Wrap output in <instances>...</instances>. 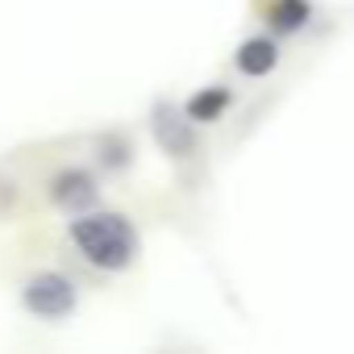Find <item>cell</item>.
<instances>
[{"mask_svg": "<svg viewBox=\"0 0 354 354\" xmlns=\"http://www.w3.org/2000/svg\"><path fill=\"white\" fill-rule=\"evenodd\" d=\"M67 238L80 259L96 271H125L138 259V230L125 213L113 209H84L67 221Z\"/></svg>", "mask_w": 354, "mask_h": 354, "instance_id": "1", "label": "cell"}, {"mask_svg": "<svg viewBox=\"0 0 354 354\" xmlns=\"http://www.w3.org/2000/svg\"><path fill=\"white\" fill-rule=\"evenodd\" d=\"M75 304H80V288L63 271H38L21 288V308L42 321H63L75 313Z\"/></svg>", "mask_w": 354, "mask_h": 354, "instance_id": "2", "label": "cell"}, {"mask_svg": "<svg viewBox=\"0 0 354 354\" xmlns=\"http://www.w3.org/2000/svg\"><path fill=\"white\" fill-rule=\"evenodd\" d=\"M150 133H154V146L167 158H192L201 150L196 121H188L184 109H175L171 100H154V109H150Z\"/></svg>", "mask_w": 354, "mask_h": 354, "instance_id": "3", "label": "cell"}, {"mask_svg": "<svg viewBox=\"0 0 354 354\" xmlns=\"http://www.w3.org/2000/svg\"><path fill=\"white\" fill-rule=\"evenodd\" d=\"M46 196L55 209H63L67 217L84 213V209H96L100 201V188H96V175L84 171V167H63L50 175V184H46Z\"/></svg>", "mask_w": 354, "mask_h": 354, "instance_id": "4", "label": "cell"}, {"mask_svg": "<svg viewBox=\"0 0 354 354\" xmlns=\"http://www.w3.org/2000/svg\"><path fill=\"white\" fill-rule=\"evenodd\" d=\"M234 67L246 75V80H263L279 67V42L275 34H259V38H246L238 50H234Z\"/></svg>", "mask_w": 354, "mask_h": 354, "instance_id": "5", "label": "cell"}, {"mask_svg": "<svg viewBox=\"0 0 354 354\" xmlns=\"http://www.w3.org/2000/svg\"><path fill=\"white\" fill-rule=\"evenodd\" d=\"M230 104H234V92L225 84H209V88H201L184 100V117L196 121V125H213L230 113Z\"/></svg>", "mask_w": 354, "mask_h": 354, "instance_id": "6", "label": "cell"}, {"mask_svg": "<svg viewBox=\"0 0 354 354\" xmlns=\"http://www.w3.org/2000/svg\"><path fill=\"white\" fill-rule=\"evenodd\" d=\"M313 21V5L308 0H271L267 5V30L275 38H292Z\"/></svg>", "mask_w": 354, "mask_h": 354, "instance_id": "7", "label": "cell"}, {"mask_svg": "<svg viewBox=\"0 0 354 354\" xmlns=\"http://www.w3.org/2000/svg\"><path fill=\"white\" fill-rule=\"evenodd\" d=\"M96 162H100L109 175L125 171V167L133 162V142H129V133H121V129L100 133V138H96Z\"/></svg>", "mask_w": 354, "mask_h": 354, "instance_id": "8", "label": "cell"}]
</instances>
